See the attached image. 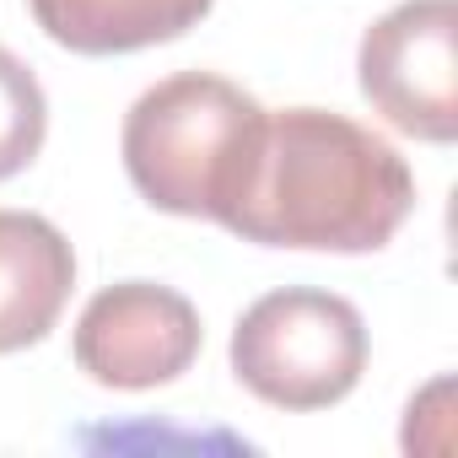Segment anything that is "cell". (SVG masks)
I'll return each instance as SVG.
<instances>
[{
    "label": "cell",
    "mask_w": 458,
    "mask_h": 458,
    "mask_svg": "<svg viewBox=\"0 0 458 458\" xmlns=\"http://www.w3.org/2000/svg\"><path fill=\"white\" fill-rule=\"evenodd\" d=\"M76 286V254L55 221L0 210V356L38 345Z\"/></svg>",
    "instance_id": "obj_6"
},
{
    "label": "cell",
    "mask_w": 458,
    "mask_h": 458,
    "mask_svg": "<svg viewBox=\"0 0 458 458\" xmlns=\"http://www.w3.org/2000/svg\"><path fill=\"white\" fill-rule=\"evenodd\" d=\"M415 210L410 162L367 124L329 108L265 114L259 157L221 226L265 249L372 254Z\"/></svg>",
    "instance_id": "obj_1"
},
{
    "label": "cell",
    "mask_w": 458,
    "mask_h": 458,
    "mask_svg": "<svg viewBox=\"0 0 458 458\" xmlns=\"http://www.w3.org/2000/svg\"><path fill=\"white\" fill-rule=\"evenodd\" d=\"M265 114L243 87L210 71L157 81L124 114V167L140 199L167 216L226 221L259 157Z\"/></svg>",
    "instance_id": "obj_2"
},
{
    "label": "cell",
    "mask_w": 458,
    "mask_h": 458,
    "mask_svg": "<svg viewBox=\"0 0 458 458\" xmlns=\"http://www.w3.org/2000/svg\"><path fill=\"white\" fill-rule=\"evenodd\" d=\"M233 372L276 410H329L367 372V324L335 292H270L233 329Z\"/></svg>",
    "instance_id": "obj_3"
},
{
    "label": "cell",
    "mask_w": 458,
    "mask_h": 458,
    "mask_svg": "<svg viewBox=\"0 0 458 458\" xmlns=\"http://www.w3.org/2000/svg\"><path fill=\"white\" fill-rule=\"evenodd\" d=\"M76 367L103 388H162L199 356V313L189 297L157 281H119L76 318Z\"/></svg>",
    "instance_id": "obj_5"
},
{
    "label": "cell",
    "mask_w": 458,
    "mask_h": 458,
    "mask_svg": "<svg viewBox=\"0 0 458 458\" xmlns=\"http://www.w3.org/2000/svg\"><path fill=\"white\" fill-rule=\"evenodd\" d=\"M361 98L431 146L458 135V0H404L377 17L356 55Z\"/></svg>",
    "instance_id": "obj_4"
},
{
    "label": "cell",
    "mask_w": 458,
    "mask_h": 458,
    "mask_svg": "<svg viewBox=\"0 0 458 458\" xmlns=\"http://www.w3.org/2000/svg\"><path fill=\"white\" fill-rule=\"evenodd\" d=\"M33 22L71 55H135L205 22L216 0H28Z\"/></svg>",
    "instance_id": "obj_7"
},
{
    "label": "cell",
    "mask_w": 458,
    "mask_h": 458,
    "mask_svg": "<svg viewBox=\"0 0 458 458\" xmlns=\"http://www.w3.org/2000/svg\"><path fill=\"white\" fill-rule=\"evenodd\" d=\"M49 135V98L38 76L0 44V178H17Z\"/></svg>",
    "instance_id": "obj_8"
}]
</instances>
